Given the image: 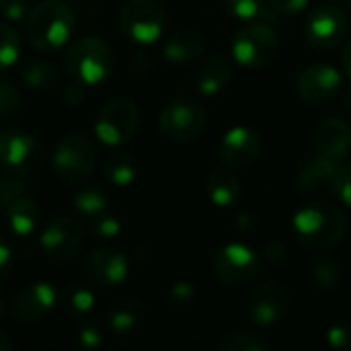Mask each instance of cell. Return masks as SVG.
<instances>
[{"label":"cell","instance_id":"d6a6232c","mask_svg":"<svg viewBox=\"0 0 351 351\" xmlns=\"http://www.w3.org/2000/svg\"><path fill=\"white\" fill-rule=\"evenodd\" d=\"M222 6L237 19L253 21L267 16V0H222Z\"/></svg>","mask_w":351,"mask_h":351},{"label":"cell","instance_id":"30bf717a","mask_svg":"<svg viewBox=\"0 0 351 351\" xmlns=\"http://www.w3.org/2000/svg\"><path fill=\"white\" fill-rule=\"evenodd\" d=\"M208 123L206 109L193 99H175L167 103L158 115V130L171 142L195 140Z\"/></svg>","mask_w":351,"mask_h":351},{"label":"cell","instance_id":"9c48e42d","mask_svg":"<svg viewBox=\"0 0 351 351\" xmlns=\"http://www.w3.org/2000/svg\"><path fill=\"white\" fill-rule=\"evenodd\" d=\"M261 267L263 257L245 243H230L222 247L212 259L214 276L230 288L251 284L261 274Z\"/></svg>","mask_w":351,"mask_h":351},{"label":"cell","instance_id":"e575fe53","mask_svg":"<svg viewBox=\"0 0 351 351\" xmlns=\"http://www.w3.org/2000/svg\"><path fill=\"white\" fill-rule=\"evenodd\" d=\"M103 343H105V331L99 323L84 321L74 333V348L76 350H99V348H103Z\"/></svg>","mask_w":351,"mask_h":351},{"label":"cell","instance_id":"f907efd6","mask_svg":"<svg viewBox=\"0 0 351 351\" xmlns=\"http://www.w3.org/2000/svg\"><path fill=\"white\" fill-rule=\"evenodd\" d=\"M4 2H6V0H0V10H2V6H4Z\"/></svg>","mask_w":351,"mask_h":351},{"label":"cell","instance_id":"e0dca14e","mask_svg":"<svg viewBox=\"0 0 351 351\" xmlns=\"http://www.w3.org/2000/svg\"><path fill=\"white\" fill-rule=\"evenodd\" d=\"M261 148H263L261 136L251 128L239 125L226 132V136L220 142L218 154L228 169H245L259 158Z\"/></svg>","mask_w":351,"mask_h":351},{"label":"cell","instance_id":"b9f144b4","mask_svg":"<svg viewBox=\"0 0 351 351\" xmlns=\"http://www.w3.org/2000/svg\"><path fill=\"white\" fill-rule=\"evenodd\" d=\"M12 265H14V253H12V247H10V243H8L4 237H0V284L10 276Z\"/></svg>","mask_w":351,"mask_h":351},{"label":"cell","instance_id":"4fadbf2b","mask_svg":"<svg viewBox=\"0 0 351 351\" xmlns=\"http://www.w3.org/2000/svg\"><path fill=\"white\" fill-rule=\"evenodd\" d=\"M82 276L90 286H95L99 290L117 288L130 276V259L119 249L97 247L84 255Z\"/></svg>","mask_w":351,"mask_h":351},{"label":"cell","instance_id":"5b68a950","mask_svg":"<svg viewBox=\"0 0 351 351\" xmlns=\"http://www.w3.org/2000/svg\"><path fill=\"white\" fill-rule=\"evenodd\" d=\"M278 49H280L278 33L263 19L247 21L237 29L232 37V56L241 66L249 70L265 68L269 62H274Z\"/></svg>","mask_w":351,"mask_h":351},{"label":"cell","instance_id":"f1b7e54d","mask_svg":"<svg viewBox=\"0 0 351 351\" xmlns=\"http://www.w3.org/2000/svg\"><path fill=\"white\" fill-rule=\"evenodd\" d=\"M311 280L321 292H335L343 282V267L331 255H321L311 267Z\"/></svg>","mask_w":351,"mask_h":351},{"label":"cell","instance_id":"d6986e66","mask_svg":"<svg viewBox=\"0 0 351 351\" xmlns=\"http://www.w3.org/2000/svg\"><path fill=\"white\" fill-rule=\"evenodd\" d=\"M315 146L319 154L343 160L351 150V125L341 117H327L317 128Z\"/></svg>","mask_w":351,"mask_h":351},{"label":"cell","instance_id":"836d02e7","mask_svg":"<svg viewBox=\"0 0 351 351\" xmlns=\"http://www.w3.org/2000/svg\"><path fill=\"white\" fill-rule=\"evenodd\" d=\"M88 234L101 241H111L121 234V220L113 214H97L88 218Z\"/></svg>","mask_w":351,"mask_h":351},{"label":"cell","instance_id":"ba28073f","mask_svg":"<svg viewBox=\"0 0 351 351\" xmlns=\"http://www.w3.org/2000/svg\"><path fill=\"white\" fill-rule=\"evenodd\" d=\"M84 243V228L72 216H53L39 232V249L56 265L74 261Z\"/></svg>","mask_w":351,"mask_h":351},{"label":"cell","instance_id":"f35d334b","mask_svg":"<svg viewBox=\"0 0 351 351\" xmlns=\"http://www.w3.org/2000/svg\"><path fill=\"white\" fill-rule=\"evenodd\" d=\"M195 300V288L191 282H175L169 290V302L173 306H189Z\"/></svg>","mask_w":351,"mask_h":351},{"label":"cell","instance_id":"2e32d148","mask_svg":"<svg viewBox=\"0 0 351 351\" xmlns=\"http://www.w3.org/2000/svg\"><path fill=\"white\" fill-rule=\"evenodd\" d=\"M296 88L302 101L311 105H327L341 88V74L329 64H315L300 72Z\"/></svg>","mask_w":351,"mask_h":351},{"label":"cell","instance_id":"4316f807","mask_svg":"<svg viewBox=\"0 0 351 351\" xmlns=\"http://www.w3.org/2000/svg\"><path fill=\"white\" fill-rule=\"evenodd\" d=\"M103 175L113 187H130L140 175V160L130 152H117L107 158Z\"/></svg>","mask_w":351,"mask_h":351},{"label":"cell","instance_id":"484cf974","mask_svg":"<svg viewBox=\"0 0 351 351\" xmlns=\"http://www.w3.org/2000/svg\"><path fill=\"white\" fill-rule=\"evenodd\" d=\"M97 304L93 288L84 284H70L62 290L60 296V308L64 311L66 317L74 321H84Z\"/></svg>","mask_w":351,"mask_h":351},{"label":"cell","instance_id":"681fc988","mask_svg":"<svg viewBox=\"0 0 351 351\" xmlns=\"http://www.w3.org/2000/svg\"><path fill=\"white\" fill-rule=\"evenodd\" d=\"M4 313H6V304H4V298H2V294H0V319L4 317Z\"/></svg>","mask_w":351,"mask_h":351},{"label":"cell","instance_id":"60d3db41","mask_svg":"<svg viewBox=\"0 0 351 351\" xmlns=\"http://www.w3.org/2000/svg\"><path fill=\"white\" fill-rule=\"evenodd\" d=\"M62 101L68 107H80L86 101V86L80 84V82L70 80V84L64 86V90H62Z\"/></svg>","mask_w":351,"mask_h":351},{"label":"cell","instance_id":"ab89813d","mask_svg":"<svg viewBox=\"0 0 351 351\" xmlns=\"http://www.w3.org/2000/svg\"><path fill=\"white\" fill-rule=\"evenodd\" d=\"M327 343L333 350H350L351 348V325L337 323L327 331Z\"/></svg>","mask_w":351,"mask_h":351},{"label":"cell","instance_id":"74e56055","mask_svg":"<svg viewBox=\"0 0 351 351\" xmlns=\"http://www.w3.org/2000/svg\"><path fill=\"white\" fill-rule=\"evenodd\" d=\"M31 12V6H29V0H6L0 14L4 21L16 25V23H25L27 16Z\"/></svg>","mask_w":351,"mask_h":351},{"label":"cell","instance_id":"7bdbcfd3","mask_svg":"<svg viewBox=\"0 0 351 351\" xmlns=\"http://www.w3.org/2000/svg\"><path fill=\"white\" fill-rule=\"evenodd\" d=\"M308 0H267V6L280 14H296L306 6Z\"/></svg>","mask_w":351,"mask_h":351},{"label":"cell","instance_id":"7c38bea8","mask_svg":"<svg viewBox=\"0 0 351 351\" xmlns=\"http://www.w3.org/2000/svg\"><path fill=\"white\" fill-rule=\"evenodd\" d=\"M43 165V148L37 138L21 128L0 132V167L23 177L33 175Z\"/></svg>","mask_w":351,"mask_h":351},{"label":"cell","instance_id":"ac0fdd59","mask_svg":"<svg viewBox=\"0 0 351 351\" xmlns=\"http://www.w3.org/2000/svg\"><path fill=\"white\" fill-rule=\"evenodd\" d=\"M107 331L117 339L138 335L146 325V306L140 298H123L115 302L105 315Z\"/></svg>","mask_w":351,"mask_h":351},{"label":"cell","instance_id":"cb8c5ba5","mask_svg":"<svg viewBox=\"0 0 351 351\" xmlns=\"http://www.w3.org/2000/svg\"><path fill=\"white\" fill-rule=\"evenodd\" d=\"M230 78H232V68L228 60L222 56H214V58H208L204 66L199 68L195 76V84L202 95L212 97V95L226 90V86L230 84Z\"/></svg>","mask_w":351,"mask_h":351},{"label":"cell","instance_id":"83f0119b","mask_svg":"<svg viewBox=\"0 0 351 351\" xmlns=\"http://www.w3.org/2000/svg\"><path fill=\"white\" fill-rule=\"evenodd\" d=\"M107 208H109V193L101 185H86L72 195V210L78 216L93 218L97 214L107 212Z\"/></svg>","mask_w":351,"mask_h":351},{"label":"cell","instance_id":"6da1fadb","mask_svg":"<svg viewBox=\"0 0 351 351\" xmlns=\"http://www.w3.org/2000/svg\"><path fill=\"white\" fill-rule=\"evenodd\" d=\"M292 230L298 243L311 249L327 251L337 247L348 234V216L327 199L311 202L294 214Z\"/></svg>","mask_w":351,"mask_h":351},{"label":"cell","instance_id":"44dd1931","mask_svg":"<svg viewBox=\"0 0 351 351\" xmlns=\"http://www.w3.org/2000/svg\"><path fill=\"white\" fill-rule=\"evenodd\" d=\"M204 51H206V39L197 31H177L167 39L162 47V56L171 64L193 62L199 56H204Z\"/></svg>","mask_w":351,"mask_h":351},{"label":"cell","instance_id":"52a82bcc","mask_svg":"<svg viewBox=\"0 0 351 351\" xmlns=\"http://www.w3.org/2000/svg\"><path fill=\"white\" fill-rule=\"evenodd\" d=\"M119 29L128 39L150 45L167 29V10L156 0H128L119 12Z\"/></svg>","mask_w":351,"mask_h":351},{"label":"cell","instance_id":"8d00e7d4","mask_svg":"<svg viewBox=\"0 0 351 351\" xmlns=\"http://www.w3.org/2000/svg\"><path fill=\"white\" fill-rule=\"evenodd\" d=\"M331 185H333L335 195L351 208V160L350 162H341L339 165V169H337V173H335V177L331 181Z\"/></svg>","mask_w":351,"mask_h":351},{"label":"cell","instance_id":"ffe728a7","mask_svg":"<svg viewBox=\"0 0 351 351\" xmlns=\"http://www.w3.org/2000/svg\"><path fill=\"white\" fill-rule=\"evenodd\" d=\"M2 214H4V224L8 232L16 239H29L31 234H35L39 220H41V210L37 202L27 195L12 202Z\"/></svg>","mask_w":351,"mask_h":351},{"label":"cell","instance_id":"1f68e13d","mask_svg":"<svg viewBox=\"0 0 351 351\" xmlns=\"http://www.w3.org/2000/svg\"><path fill=\"white\" fill-rule=\"evenodd\" d=\"M27 195V181L23 175L2 169L0 171V212H4L12 202Z\"/></svg>","mask_w":351,"mask_h":351},{"label":"cell","instance_id":"7402d4cb","mask_svg":"<svg viewBox=\"0 0 351 351\" xmlns=\"http://www.w3.org/2000/svg\"><path fill=\"white\" fill-rule=\"evenodd\" d=\"M341 160H335V158H329L325 154H319L313 156L298 173L296 177V187L298 191L302 193H311L319 187H323L325 183H331L337 169H339Z\"/></svg>","mask_w":351,"mask_h":351},{"label":"cell","instance_id":"603a6c76","mask_svg":"<svg viewBox=\"0 0 351 351\" xmlns=\"http://www.w3.org/2000/svg\"><path fill=\"white\" fill-rule=\"evenodd\" d=\"M206 193L218 208H230L241 197V179L228 169H214L206 179Z\"/></svg>","mask_w":351,"mask_h":351},{"label":"cell","instance_id":"5bb4252c","mask_svg":"<svg viewBox=\"0 0 351 351\" xmlns=\"http://www.w3.org/2000/svg\"><path fill=\"white\" fill-rule=\"evenodd\" d=\"M290 304H292L290 290L282 282L269 280L259 284L251 292L247 300V315L255 325L271 327L286 319V315L290 313Z\"/></svg>","mask_w":351,"mask_h":351},{"label":"cell","instance_id":"c3c4849f","mask_svg":"<svg viewBox=\"0 0 351 351\" xmlns=\"http://www.w3.org/2000/svg\"><path fill=\"white\" fill-rule=\"evenodd\" d=\"M343 103H346V107L351 111V88L346 90V95H343Z\"/></svg>","mask_w":351,"mask_h":351},{"label":"cell","instance_id":"8992f818","mask_svg":"<svg viewBox=\"0 0 351 351\" xmlns=\"http://www.w3.org/2000/svg\"><path fill=\"white\" fill-rule=\"evenodd\" d=\"M140 128V109L130 97L109 99L95 117V136L101 144L117 148L128 144Z\"/></svg>","mask_w":351,"mask_h":351},{"label":"cell","instance_id":"9a60e30c","mask_svg":"<svg viewBox=\"0 0 351 351\" xmlns=\"http://www.w3.org/2000/svg\"><path fill=\"white\" fill-rule=\"evenodd\" d=\"M348 31L350 19L335 4L317 6L304 23V37L317 49H333L346 39Z\"/></svg>","mask_w":351,"mask_h":351},{"label":"cell","instance_id":"8fae6325","mask_svg":"<svg viewBox=\"0 0 351 351\" xmlns=\"http://www.w3.org/2000/svg\"><path fill=\"white\" fill-rule=\"evenodd\" d=\"M62 290H58L51 282H31L19 288L12 296L10 311L14 319L23 325H37L49 319L56 308H60Z\"/></svg>","mask_w":351,"mask_h":351},{"label":"cell","instance_id":"7dc6e473","mask_svg":"<svg viewBox=\"0 0 351 351\" xmlns=\"http://www.w3.org/2000/svg\"><path fill=\"white\" fill-rule=\"evenodd\" d=\"M343 66H346L348 74L351 76V39L348 41V45L343 47Z\"/></svg>","mask_w":351,"mask_h":351},{"label":"cell","instance_id":"d4e9b609","mask_svg":"<svg viewBox=\"0 0 351 351\" xmlns=\"http://www.w3.org/2000/svg\"><path fill=\"white\" fill-rule=\"evenodd\" d=\"M60 68L49 58H33L21 70V80L27 88L35 93L51 90L60 84Z\"/></svg>","mask_w":351,"mask_h":351},{"label":"cell","instance_id":"277c9868","mask_svg":"<svg viewBox=\"0 0 351 351\" xmlns=\"http://www.w3.org/2000/svg\"><path fill=\"white\" fill-rule=\"evenodd\" d=\"M99 160L95 142L80 132L66 134L51 152V171L64 183H80L93 175Z\"/></svg>","mask_w":351,"mask_h":351},{"label":"cell","instance_id":"ee69618b","mask_svg":"<svg viewBox=\"0 0 351 351\" xmlns=\"http://www.w3.org/2000/svg\"><path fill=\"white\" fill-rule=\"evenodd\" d=\"M263 257H265L269 263L278 265V263H282V261L288 257V247H286L282 241H269V243L265 245Z\"/></svg>","mask_w":351,"mask_h":351},{"label":"cell","instance_id":"d590c367","mask_svg":"<svg viewBox=\"0 0 351 351\" xmlns=\"http://www.w3.org/2000/svg\"><path fill=\"white\" fill-rule=\"evenodd\" d=\"M21 93L14 84L0 80V119L12 117L19 109H21Z\"/></svg>","mask_w":351,"mask_h":351},{"label":"cell","instance_id":"f546056e","mask_svg":"<svg viewBox=\"0 0 351 351\" xmlns=\"http://www.w3.org/2000/svg\"><path fill=\"white\" fill-rule=\"evenodd\" d=\"M23 51V37L12 23H0V72L10 70Z\"/></svg>","mask_w":351,"mask_h":351},{"label":"cell","instance_id":"bcb514c9","mask_svg":"<svg viewBox=\"0 0 351 351\" xmlns=\"http://www.w3.org/2000/svg\"><path fill=\"white\" fill-rule=\"evenodd\" d=\"M12 348H14V343H12L10 335L0 327V351H12Z\"/></svg>","mask_w":351,"mask_h":351},{"label":"cell","instance_id":"7a4b0ae2","mask_svg":"<svg viewBox=\"0 0 351 351\" xmlns=\"http://www.w3.org/2000/svg\"><path fill=\"white\" fill-rule=\"evenodd\" d=\"M76 29V14L64 0H41L37 2L27 21V41L41 53H53L66 47Z\"/></svg>","mask_w":351,"mask_h":351},{"label":"cell","instance_id":"3957f363","mask_svg":"<svg viewBox=\"0 0 351 351\" xmlns=\"http://www.w3.org/2000/svg\"><path fill=\"white\" fill-rule=\"evenodd\" d=\"M64 70L70 80L88 86L105 82L115 70L113 47L97 35H84L68 43L64 51Z\"/></svg>","mask_w":351,"mask_h":351},{"label":"cell","instance_id":"4dcf8cb0","mask_svg":"<svg viewBox=\"0 0 351 351\" xmlns=\"http://www.w3.org/2000/svg\"><path fill=\"white\" fill-rule=\"evenodd\" d=\"M220 351H267L271 350V341L255 331H232L226 333L218 341Z\"/></svg>","mask_w":351,"mask_h":351},{"label":"cell","instance_id":"f6af8a7d","mask_svg":"<svg viewBox=\"0 0 351 351\" xmlns=\"http://www.w3.org/2000/svg\"><path fill=\"white\" fill-rule=\"evenodd\" d=\"M234 226H237V230H241V232H251V230H255L257 220H255V216L243 212V214L239 216V220L234 222Z\"/></svg>","mask_w":351,"mask_h":351}]
</instances>
